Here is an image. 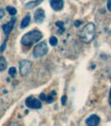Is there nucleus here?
<instances>
[{
    "label": "nucleus",
    "instance_id": "f257e3e1",
    "mask_svg": "<svg viewBox=\"0 0 111 126\" xmlns=\"http://www.w3.org/2000/svg\"><path fill=\"white\" fill-rule=\"evenodd\" d=\"M96 35V26L94 23H87L81 29L79 33V37L84 44H91Z\"/></svg>",
    "mask_w": 111,
    "mask_h": 126
},
{
    "label": "nucleus",
    "instance_id": "f03ea898",
    "mask_svg": "<svg viewBox=\"0 0 111 126\" xmlns=\"http://www.w3.org/2000/svg\"><path fill=\"white\" fill-rule=\"evenodd\" d=\"M43 37V34H42L39 30H32L30 31V32L26 33L25 35H23L22 37V40H21V43H22V45L24 47H27V48H29V47L33 46L34 44L38 43V41Z\"/></svg>",
    "mask_w": 111,
    "mask_h": 126
},
{
    "label": "nucleus",
    "instance_id": "7ed1b4c3",
    "mask_svg": "<svg viewBox=\"0 0 111 126\" xmlns=\"http://www.w3.org/2000/svg\"><path fill=\"white\" fill-rule=\"evenodd\" d=\"M49 52V48H47V44L44 41H41L37 45L34 50H33V56L35 58H40V57H43L47 54Z\"/></svg>",
    "mask_w": 111,
    "mask_h": 126
},
{
    "label": "nucleus",
    "instance_id": "20e7f679",
    "mask_svg": "<svg viewBox=\"0 0 111 126\" xmlns=\"http://www.w3.org/2000/svg\"><path fill=\"white\" fill-rule=\"evenodd\" d=\"M25 104L29 109H33V110H38V109H41V107H42L41 101L33 96L27 97V99H26V101H25Z\"/></svg>",
    "mask_w": 111,
    "mask_h": 126
},
{
    "label": "nucleus",
    "instance_id": "39448f33",
    "mask_svg": "<svg viewBox=\"0 0 111 126\" xmlns=\"http://www.w3.org/2000/svg\"><path fill=\"white\" fill-rule=\"evenodd\" d=\"M32 67V62L29 60H22L20 61V72L23 77H26L29 75V72Z\"/></svg>",
    "mask_w": 111,
    "mask_h": 126
},
{
    "label": "nucleus",
    "instance_id": "423d86ee",
    "mask_svg": "<svg viewBox=\"0 0 111 126\" xmlns=\"http://www.w3.org/2000/svg\"><path fill=\"white\" fill-rule=\"evenodd\" d=\"M14 25H15V18H12L8 23L4 24V25L2 26V29H3V31H4L5 35H6V38L8 37V35L10 34V32L12 31V29H13V27H14Z\"/></svg>",
    "mask_w": 111,
    "mask_h": 126
},
{
    "label": "nucleus",
    "instance_id": "0eeeda50",
    "mask_svg": "<svg viewBox=\"0 0 111 126\" xmlns=\"http://www.w3.org/2000/svg\"><path fill=\"white\" fill-rule=\"evenodd\" d=\"M44 19H45V13H44V10L42 9V8L36 9V12L34 14V20H35V22L37 24H41L44 21Z\"/></svg>",
    "mask_w": 111,
    "mask_h": 126
},
{
    "label": "nucleus",
    "instance_id": "6e6552de",
    "mask_svg": "<svg viewBox=\"0 0 111 126\" xmlns=\"http://www.w3.org/2000/svg\"><path fill=\"white\" fill-rule=\"evenodd\" d=\"M101 122V119L97 115H91L86 120V124L88 126H97Z\"/></svg>",
    "mask_w": 111,
    "mask_h": 126
},
{
    "label": "nucleus",
    "instance_id": "1a4fd4ad",
    "mask_svg": "<svg viewBox=\"0 0 111 126\" xmlns=\"http://www.w3.org/2000/svg\"><path fill=\"white\" fill-rule=\"evenodd\" d=\"M49 4H50L51 8L56 10V12H59V10H61L64 7V1H63V0H50Z\"/></svg>",
    "mask_w": 111,
    "mask_h": 126
},
{
    "label": "nucleus",
    "instance_id": "9d476101",
    "mask_svg": "<svg viewBox=\"0 0 111 126\" xmlns=\"http://www.w3.org/2000/svg\"><path fill=\"white\" fill-rule=\"evenodd\" d=\"M41 2H43V0H33V1L28 2L27 4L25 5V6H26V8H27V9H31V8H34L36 6H39V4Z\"/></svg>",
    "mask_w": 111,
    "mask_h": 126
},
{
    "label": "nucleus",
    "instance_id": "9b49d317",
    "mask_svg": "<svg viewBox=\"0 0 111 126\" xmlns=\"http://www.w3.org/2000/svg\"><path fill=\"white\" fill-rule=\"evenodd\" d=\"M30 22H31V17H30V15H27V16H26V17L22 20V22H21V25H20L21 29H24V28H26V27H28L29 24H30Z\"/></svg>",
    "mask_w": 111,
    "mask_h": 126
},
{
    "label": "nucleus",
    "instance_id": "f8f14e48",
    "mask_svg": "<svg viewBox=\"0 0 111 126\" xmlns=\"http://www.w3.org/2000/svg\"><path fill=\"white\" fill-rule=\"evenodd\" d=\"M7 67V62L6 59L3 56H0V71L5 70V68Z\"/></svg>",
    "mask_w": 111,
    "mask_h": 126
},
{
    "label": "nucleus",
    "instance_id": "ddd939ff",
    "mask_svg": "<svg viewBox=\"0 0 111 126\" xmlns=\"http://www.w3.org/2000/svg\"><path fill=\"white\" fill-rule=\"evenodd\" d=\"M6 10L8 12V14H9L10 16H12V17L15 16V15H17V13H18L17 8L13 7V6H7V7H6Z\"/></svg>",
    "mask_w": 111,
    "mask_h": 126
},
{
    "label": "nucleus",
    "instance_id": "4468645a",
    "mask_svg": "<svg viewBox=\"0 0 111 126\" xmlns=\"http://www.w3.org/2000/svg\"><path fill=\"white\" fill-rule=\"evenodd\" d=\"M56 94H57V93H56L55 91H52V92L49 94V95L47 96V98H46V102H47V103H51L52 101H54V100H55Z\"/></svg>",
    "mask_w": 111,
    "mask_h": 126
},
{
    "label": "nucleus",
    "instance_id": "2eb2a0df",
    "mask_svg": "<svg viewBox=\"0 0 111 126\" xmlns=\"http://www.w3.org/2000/svg\"><path fill=\"white\" fill-rule=\"evenodd\" d=\"M56 26L57 27H59V33H63L64 32V23L61 22V21H58V22H56Z\"/></svg>",
    "mask_w": 111,
    "mask_h": 126
},
{
    "label": "nucleus",
    "instance_id": "dca6fc26",
    "mask_svg": "<svg viewBox=\"0 0 111 126\" xmlns=\"http://www.w3.org/2000/svg\"><path fill=\"white\" fill-rule=\"evenodd\" d=\"M58 38L56 37V36H50V38H49V44H50V46H52V47H56L57 45H58Z\"/></svg>",
    "mask_w": 111,
    "mask_h": 126
},
{
    "label": "nucleus",
    "instance_id": "f3484780",
    "mask_svg": "<svg viewBox=\"0 0 111 126\" xmlns=\"http://www.w3.org/2000/svg\"><path fill=\"white\" fill-rule=\"evenodd\" d=\"M8 73H9V76L12 77V78H14L15 75H17V70H15L14 67H10L9 69H8Z\"/></svg>",
    "mask_w": 111,
    "mask_h": 126
},
{
    "label": "nucleus",
    "instance_id": "a211bd4d",
    "mask_svg": "<svg viewBox=\"0 0 111 126\" xmlns=\"http://www.w3.org/2000/svg\"><path fill=\"white\" fill-rule=\"evenodd\" d=\"M6 40H7V39H6ZM6 40H5L4 43L2 44V46H1V47H0V53H2V52L5 50V46H6Z\"/></svg>",
    "mask_w": 111,
    "mask_h": 126
},
{
    "label": "nucleus",
    "instance_id": "6ab92c4d",
    "mask_svg": "<svg viewBox=\"0 0 111 126\" xmlns=\"http://www.w3.org/2000/svg\"><path fill=\"white\" fill-rule=\"evenodd\" d=\"M66 100H67V96H66V95L62 96V100H61V102H62V104H63V106H65V103H66Z\"/></svg>",
    "mask_w": 111,
    "mask_h": 126
},
{
    "label": "nucleus",
    "instance_id": "aec40b11",
    "mask_svg": "<svg viewBox=\"0 0 111 126\" xmlns=\"http://www.w3.org/2000/svg\"><path fill=\"white\" fill-rule=\"evenodd\" d=\"M4 15H5V13H4V9L0 8V20H1V19L4 17Z\"/></svg>",
    "mask_w": 111,
    "mask_h": 126
},
{
    "label": "nucleus",
    "instance_id": "412c9836",
    "mask_svg": "<svg viewBox=\"0 0 111 126\" xmlns=\"http://www.w3.org/2000/svg\"><path fill=\"white\" fill-rule=\"evenodd\" d=\"M107 9L109 12H111V0H108L107 1Z\"/></svg>",
    "mask_w": 111,
    "mask_h": 126
},
{
    "label": "nucleus",
    "instance_id": "4be33fe9",
    "mask_svg": "<svg viewBox=\"0 0 111 126\" xmlns=\"http://www.w3.org/2000/svg\"><path fill=\"white\" fill-rule=\"evenodd\" d=\"M81 25V21H75V22H74V26H75V27H78V26H80Z\"/></svg>",
    "mask_w": 111,
    "mask_h": 126
},
{
    "label": "nucleus",
    "instance_id": "5701e85b",
    "mask_svg": "<svg viewBox=\"0 0 111 126\" xmlns=\"http://www.w3.org/2000/svg\"><path fill=\"white\" fill-rule=\"evenodd\" d=\"M40 99H42V100H44V99H46L45 94H44V93H41V94H40Z\"/></svg>",
    "mask_w": 111,
    "mask_h": 126
},
{
    "label": "nucleus",
    "instance_id": "b1692460",
    "mask_svg": "<svg viewBox=\"0 0 111 126\" xmlns=\"http://www.w3.org/2000/svg\"><path fill=\"white\" fill-rule=\"evenodd\" d=\"M109 103L111 106V89H110V93H109Z\"/></svg>",
    "mask_w": 111,
    "mask_h": 126
}]
</instances>
